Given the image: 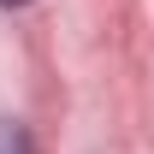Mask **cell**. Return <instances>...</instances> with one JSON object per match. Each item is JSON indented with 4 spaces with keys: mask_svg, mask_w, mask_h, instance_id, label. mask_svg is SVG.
<instances>
[{
    "mask_svg": "<svg viewBox=\"0 0 154 154\" xmlns=\"http://www.w3.org/2000/svg\"><path fill=\"white\" fill-rule=\"evenodd\" d=\"M0 154H36V136L18 119H0Z\"/></svg>",
    "mask_w": 154,
    "mask_h": 154,
    "instance_id": "cell-1",
    "label": "cell"
},
{
    "mask_svg": "<svg viewBox=\"0 0 154 154\" xmlns=\"http://www.w3.org/2000/svg\"><path fill=\"white\" fill-rule=\"evenodd\" d=\"M0 6H30V0H0Z\"/></svg>",
    "mask_w": 154,
    "mask_h": 154,
    "instance_id": "cell-2",
    "label": "cell"
}]
</instances>
